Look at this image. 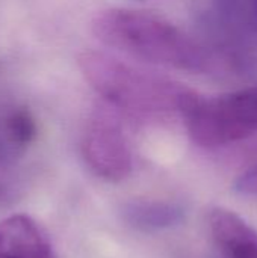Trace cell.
<instances>
[{
	"label": "cell",
	"mask_w": 257,
	"mask_h": 258,
	"mask_svg": "<svg viewBox=\"0 0 257 258\" xmlns=\"http://www.w3.org/2000/svg\"><path fill=\"white\" fill-rule=\"evenodd\" d=\"M91 30L101 44L147 63L191 73L212 68V57L204 47L153 12L106 9L94 17Z\"/></svg>",
	"instance_id": "obj_1"
},
{
	"label": "cell",
	"mask_w": 257,
	"mask_h": 258,
	"mask_svg": "<svg viewBox=\"0 0 257 258\" xmlns=\"http://www.w3.org/2000/svg\"><path fill=\"white\" fill-rule=\"evenodd\" d=\"M79 70L89 86L111 106L121 110L151 115L177 110L197 94L194 89L133 67L103 51H83L77 57Z\"/></svg>",
	"instance_id": "obj_2"
},
{
	"label": "cell",
	"mask_w": 257,
	"mask_h": 258,
	"mask_svg": "<svg viewBox=\"0 0 257 258\" xmlns=\"http://www.w3.org/2000/svg\"><path fill=\"white\" fill-rule=\"evenodd\" d=\"M189 136L206 148L229 145L257 133V83L217 97L195 94L182 110Z\"/></svg>",
	"instance_id": "obj_3"
},
{
	"label": "cell",
	"mask_w": 257,
	"mask_h": 258,
	"mask_svg": "<svg viewBox=\"0 0 257 258\" xmlns=\"http://www.w3.org/2000/svg\"><path fill=\"white\" fill-rule=\"evenodd\" d=\"M80 150L88 168L106 181H121L132 172V151L117 118L106 112H94L82 132Z\"/></svg>",
	"instance_id": "obj_4"
},
{
	"label": "cell",
	"mask_w": 257,
	"mask_h": 258,
	"mask_svg": "<svg viewBox=\"0 0 257 258\" xmlns=\"http://www.w3.org/2000/svg\"><path fill=\"white\" fill-rule=\"evenodd\" d=\"M0 258H56L45 230L27 215L0 221Z\"/></svg>",
	"instance_id": "obj_5"
},
{
	"label": "cell",
	"mask_w": 257,
	"mask_h": 258,
	"mask_svg": "<svg viewBox=\"0 0 257 258\" xmlns=\"http://www.w3.org/2000/svg\"><path fill=\"white\" fill-rule=\"evenodd\" d=\"M209 228L220 258H257V231L235 212L214 209Z\"/></svg>",
	"instance_id": "obj_6"
},
{
	"label": "cell",
	"mask_w": 257,
	"mask_h": 258,
	"mask_svg": "<svg viewBox=\"0 0 257 258\" xmlns=\"http://www.w3.org/2000/svg\"><path fill=\"white\" fill-rule=\"evenodd\" d=\"M0 124L14 147L24 154L38 136V124L27 107H14L0 116Z\"/></svg>",
	"instance_id": "obj_7"
},
{
	"label": "cell",
	"mask_w": 257,
	"mask_h": 258,
	"mask_svg": "<svg viewBox=\"0 0 257 258\" xmlns=\"http://www.w3.org/2000/svg\"><path fill=\"white\" fill-rule=\"evenodd\" d=\"M129 221L142 228H162L170 227L180 221V210L168 204L158 203H141L132 204L127 209Z\"/></svg>",
	"instance_id": "obj_8"
},
{
	"label": "cell",
	"mask_w": 257,
	"mask_h": 258,
	"mask_svg": "<svg viewBox=\"0 0 257 258\" xmlns=\"http://www.w3.org/2000/svg\"><path fill=\"white\" fill-rule=\"evenodd\" d=\"M235 192L244 197H256L257 198V165L244 171L233 184Z\"/></svg>",
	"instance_id": "obj_9"
},
{
	"label": "cell",
	"mask_w": 257,
	"mask_h": 258,
	"mask_svg": "<svg viewBox=\"0 0 257 258\" xmlns=\"http://www.w3.org/2000/svg\"><path fill=\"white\" fill-rule=\"evenodd\" d=\"M254 5H256V11H257V0H254Z\"/></svg>",
	"instance_id": "obj_10"
}]
</instances>
